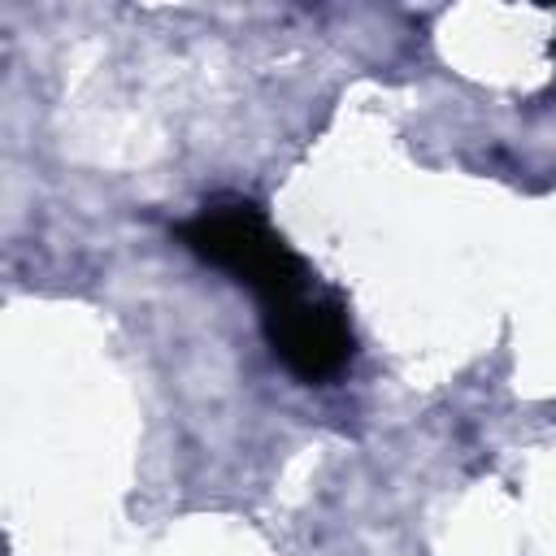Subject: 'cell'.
Listing matches in <instances>:
<instances>
[{"mask_svg":"<svg viewBox=\"0 0 556 556\" xmlns=\"http://www.w3.org/2000/svg\"><path fill=\"white\" fill-rule=\"evenodd\" d=\"M182 243L200 261L235 274L239 282H248L261 304L287 295L300 282H308L304 261L278 239V230L265 222V213L243 204V200H213V204H204L182 226Z\"/></svg>","mask_w":556,"mask_h":556,"instance_id":"6da1fadb","label":"cell"},{"mask_svg":"<svg viewBox=\"0 0 556 556\" xmlns=\"http://www.w3.org/2000/svg\"><path fill=\"white\" fill-rule=\"evenodd\" d=\"M261 317H265V339L274 356L304 382L334 378L352 356L348 308L339 295L317 291L313 278L291 287L278 300H265Z\"/></svg>","mask_w":556,"mask_h":556,"instance_id":"7a4b0ae2","label":"cell"}]
</instances>
